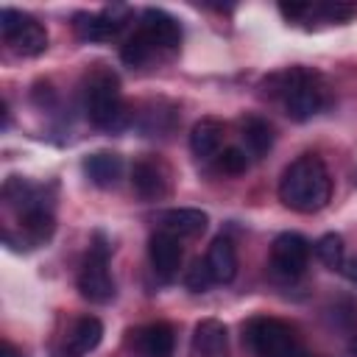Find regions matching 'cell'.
Here are the masks:
<instances>
[{
  "instance_id": "cell-1",
  "label": "cell",
  "mask_w": 357,
  "mask_h": 357,
  "mask_svg": "<svg viewBox=\"0 0 357 357\" xmlns=\"http://www.w3.org/2000/svg\"><path fill=\"white\" fill-rule=\"evenodd\" d=\"M279 198L287 209L312 215L321 212L332 198V178L321 156L304 153L293 159L279 178Z\"/></svg>"
},
{
  "instance_id": "cell-2",
  "label": "cell",
  "mask_w": 357,
  "mask_h": 357,
  "mask_svg": "<svg viewBox=\"0 0 357 357\" xmlns=\"http://www.w3.org/2000/svg\"><path fill=\"white\" fill-rule=\"evenodd\" d=\"M268 84H276L273 95L282 100L284 114L290 120H310L315 117L324 106H326V86L321 81V75L307 73L301 67H290L282 75H273Z\"/></svg>"
},
{
  "instance_id": "cell-3",
  "label": "cell",
  "mask_w": 357,
  "mask_h": 357,
  "mask_svg": "<svg viewBox=\"0 0 357 357\" xmlns=\"http://www.w3.org/2000/svg\"><path fill=\"white\" fill-rule=\"evenodd\" d=\"M84 109L95 128L117 131L126 126V106L120 95V81L109 70H95L84 89Z\"/></svg>"
},
{
  "instance_id": "cell-4",
  "label": "cell",
  "mask_w": 357,
  "mask_h": 357,
  "mask_svg": "<svg viewBox=\"0 0 357 357\" xmlns=\"http://www.w3.org/2000/svg\"><path fill=\"white\" fill-rule=\"evenodd\" d=\"M78 290L92 304H106L114 298V279L109 271V243L100 231H95L89 251L78 268Z\"/></svg>"
},
{
  "instance_id": "cell-5",
  "label": "cell",
  "mask_w": 357,
  "mask_h": 357,
  "mask_svg": "<svg viewBox=\"0 0 357 357\" xmlns=\"http://www.w3.org/2000/svg\"><path fill=\"white\" fill-rule=\"evenodd\" d=\"M245 343L254 351V357H296L298 343L293 329L279 318H251L245 324Z\"/></svg>"
},
{
  "instance_id": "cell-6",
  "label": "cell",
  "mask_w": 357,
  "mask_h": 357,
  "mask_svg": "<svg viewBox=\"0 0 357 357\" xmlns=\"http://www.w3.org/2000/svg\"><path fill=\"white\" fill-rule=\"evenodd\" d=\"M0 33L20 56H39L47 50V31L42 28V22L17 8L0 11Z\"/></svg>"
},
{
  "instance_id": "cell-7",
  "label": "cell",
  "mask_w": 357,
  "mask_h": 357,
  "mask_svg": "<svg viewBox=\"0 0 357 357\" xmlns=\"http://www.w3.org/2000/svg\"><path fill=\"white\" fill-rule=\"evenodd\" d=\"M310 262V243L296 234V231H284L273 240L271 245V268L282 276V279H298L307 271Z\"/></svg>"
},
{
  "instance_id": "cell-8",
  "label": "cell",
  "mask_w": 357,
  "mask_h": 357,
  "mask_svg": "<svg viewBox=\"0 0 357 357\" xmlns=\"http://www.w3.org/2000/svg\"><path fill=\"white\" fill-rule=\"evenodd\" d=\"M137 31L145 36V42L151 45V50L156 56L159 53H173L181 45V28H178V22L167 11H162V8H145L142 17H139Z\"/></svg>"
},
{
  "instance_id": "cell-9",
  "label": "cell",
  "mask_w": 357,
  "mask_h": 357,
  "mask_svg": "<svg viewBox=\"0 0 357 357\" xmlns=\"http://www.w3.org/2000/svg\"><path fill=\"white\" fill-rule=\"evenodd\" d=\"M131 20V11L126 6H106L103 11L98 14H78V22H75V31L81 39H89V42H103V39H112L117 36L126 22Z\"/></svg>"
},
{
  "instance_id": "cell-10",
  "label": "cell",
  "mask_w": 357,
  "mask_h": 357,
  "mask_svg": "<svg viewBox=\"0 0 357 357\" xmlns=\"http://www.w3.org/2000/svg\"><path fill=\"white\" fill-rule=\"evenodd\" d=\"M148 257H151V268H153L156 279L167 284L178 276V268H181V240L162 229V231L151 234Z\"/></svg>"
},
{
  "instance_id": "cell-11",
  "label": "cell",
  "mask_w": 357,
  "mask_h": 357,
  "mask_svg": "<svg viewBox=\"0 0 357 357\" xmlns=\"http://www.w3.org/2000/svg\"><path fill=\"white\" fill-rule=\"evenodd\" d=\"M131 184H134V192L139 198L156 201V198L167 195L170 176H167V167L159 159H139L131 170Z\"/></svg>"
},
{
  "instance_id": "cell-12",
  "label": "cell",
  "mask_w": 357,
  "mask_h": 357,
  "mask_svg": "<svg viewBox=\"0 0 357 357\" xmlns=\"http://www.w3.org/2000/svg\"><path fill=\"white\" fill-rule=\"evenodd\" d=\"M100 337H103V324L98 318H92V315H84L67 332V337H64V343L59 349V357H84V354L98 349Z\"/></svg>"
},
{
  "instance_id": "cell-13",
  "label": "cell",
  "mask_w": 357,
  "mask_h": 357,
  "mask_svg": "<svg viewBox=\"0 0 357 357\" xmlns=\"http://www.w3.org/2000/svg\"><path fill=\"white\" fill-rule=\"evenodd\" d=\"M84 173L86 178L95 184V187H114L120 178H123V159L112 151H98V153H89L84 159Z\"/></svg>"
},
{
  "instance_id": "cell-14",
  "label": "cell",
  "mask_w": 357,
  "mask_h": 357,
  "mask_svg": "<svg viewBox=\"0 0 357 357\" xmlns=\"http://www.w3.org/2000/svg\"><path fill=\"white\" fill-rule=\"evenodd\" d=\"M206 268L218 284H229L237 276V251L229 237H215L206 251Z\"/></svg>"
},
{
  "instance_id": "cell-15",
  "label": "cell",
  "mask_w": 357,
  "mask_h": 357,
  "mask_svg": "<svg viewBox=\"0 0 357 357\" xmlns=\"http://www.w3.org/2000/svg\"><path fill=\"white\" fill-rule=\"evenodd\" d=\"M137 351L142 357H173V346H176V335L170 324H148L137 332L134 337Z\"/></svg>"
},
{
  "instance_id": "cell-16",
  "label": "cell",
  "mask_w": 357,
  "mask_h": 357,
  "mask_svg": "<svg viewBox=\"0 0 357 357\" xmlns=\"http://www.w3.org/2000/svg\"><path fill=\"white\" fill-rule=\"evenodd\" d=\"M206 223H209L206 212L192 209V206L167 209V212L162 215V229L170 231V234H176L178 240H181V237H195V234H201V231L206 229Z\"/></svg>"
},
{
  "instance_id": "cell-17",
  "label": "cell",
  "mask_w": 357,
  "mask_h": 357,
  "mask_svg": "<svg viewBox=\"0 0 357 357\" xmlns=\"http://www.w3.org/2000/svg\"><path fill=\"white\" fill-rule=\"evenodd\" d=\"M223 142V126L215 117H201L190 131V148L198 159H212L220 153Z\"/></svg>"
},
{
  "instance_id": "cell-18",
  "label": "cell",
  "mask_w": 357,
  "mask_h": 357,
  "mask_svg": "<svg viewBox=\"0 0 357 357\" xmlns=\"http://www.w3.org/2000/svg\"><path fill=\"white\" fill-rule=\"evenodd\" d=\"M192 349L198 357H226V326L215 318H206L195 326Z\"/></svg>"
},
{
  "instance_id": "cell-19",
  "label": "cell",
  "mask_w": 357,
  "mask_h": 357,
  "mask_svg": "<svg viewBox=\"0 0 357 357\" xmlns=\"http://www.w3.org/2000/svg\"><path fill=\"white\" fill-rule=\"evenodd\" d=\"M243 142H245V153L254 159H262L271 148H273V128L268 120L262 117H245L243 120Z\"/></svg>"
},
{
  "instance_id": "cell-20",
  "label": "cell",
  "mask_w": 357,
  "mask_h": 357,
  "mask_svg": "<svg viewBox=\"0 0 357 357\" xmlns=\"http://www.w3.org/2000/svg\"><path fill=\"white\" fill-rule=\"evenodd\" d=\"M343 237L340 234H335V231H329V234H324L318 243H315V254H318V259L326 265V268H337L340 271V265H343Z\"/></svg>"
},
{
  "instance_id": "cell-21",
  "label": "cell",
  "mask_w": 357,
  "mask_h": 357,
  "mask_svg": "<svg viewBox=\"0 0 357 357\" xmlns=\"http://www.w3.org/2000/svg\"><path fill=\"white\" fill-rule=\"evenodd\" d=\"M218 167L226 173V176H240L248 170V153L243 148H226L218 153Z\"/></svg>"
},
{
  "instance_id": "cell-22",
  "label": "cell",
  "mask_w": 357,
  "mask_h": 357,
  "mask_svg": "<svg viewBox=\"0 0 357 357\" xmlns=\"http://www.w3.org/2000/svg\"><path fill=\"white\" fill-rule=\"evenodd\" d=\"M184 284H187V290L190 293H206L212 284H215V279H212V273H209V268H206V259L201 262H192V268L187 271V276H184Z\"/></svg>"
},
{
  "instance_id": "cell-23",
  "label": "cell",
  "mask_w": 357,
  "mask_h": 357,
  "mask_svg": "<svg viewBox=\"0 0 357 357\" xmlns=\"http://www.w3.org/2000/svg\"><path fill=\"white\" fill-rule=\"evenodd\" d=\"M310 14H321L326 22H346L354 14V8L343 6V3H326V6H318V8L310 6Z\"/></svg>"
},
{
  "instance_id": "cell-24",
  "label": "cell",
  "mask_w": 357,
  "mask_h": 357,
  "mask_svg": "<svg viewBox=\"0 0 357 357\" xmlns=\"http://www.w3.org/2000/svg\"><path fill=\"white\" fill-rule=\"evenodd\" d=\"M340 271H343V276H346L351 284H357V257H349V259H343Z\"/></svg>"
},
{
  "instance_id": "cell-25",
  "label": "cell",
  "mask_w": 357,
  "mask_h": 357,
  "mask_svg": "<svg viewBox=\"0 0 357 357\" xmlns=\"http://www.w3.org/2000/svg\"><path fill=\"white\" fill-rule=\"evenodd\" d=\"M0 357H22V351H20L14 343H8V340H6V343H3V349H0Z\"/></svg>"
},
{
  "instance_id": "cell-26",
  "label": "cell",
  "mask_w": 357,
  "mask_h": 357,
  "mask_svg": "<svg viewBox=\"0 0 357 357\" xmlns=\"http://www.w3.org/2000/svg\"><path fill=\"white\" fill-rule=\"evenodd\" d=\"M349 351H351V357H357V337L349 343Z\"/></svg>"
}]
</instances>
